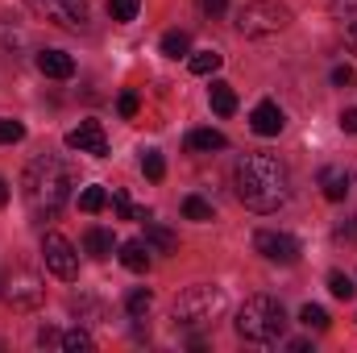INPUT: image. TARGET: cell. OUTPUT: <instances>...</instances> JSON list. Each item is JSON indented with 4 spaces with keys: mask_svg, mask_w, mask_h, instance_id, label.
Listing matches in <instances>:
<instances>
[{
    "mask_svg": "<svg viewBox=\"0 0 357 353\" xmlns=\"http://www.w3.org/2000/svg\"><path fill=\"white\" fill-rule=\"evenodd\" d=\"M233 183H237V200L250 208V212H278L287 200H291V175H287V163L278 154H266V150H254V154H241L237 171H233Z\"/></svg>",
    "mask_w": 357,
    "mask_h": 353,
    "instance_id": "6da1fadb",
    "label": "cell"
},
{
    "mask_svg": "<svg viewBox=\"0 0 357 353\" xmlns=\"http://www.w3.org/2000/svg\"><path fill=\"white\" fill-rule=\"evenodd\" d=\"M71 187H75V167L59 154H38L21 175V195L33 220H54L71 200Z\"/></svg>",
    "mask_w": 357,
    "mask_h": 353,
    "instance_id": "7a4b0ae2",
    "label": "cell"
},
{
    "mask_svg": "<svg viewBox=\"0 0 357 353\" xmlns=\"http://www.w3.org/2000/svg\"><path fill=\"white\" fill-rule=\"evenodd\" d=\"M287 333V312L274 295H250L237 312V337L250 345H274Z\"/></svg>",
    "mask_w": 357,
    "mask_h": 353,
    "instance_id": "3957f363",
    "label": "cell"
},
{
    "mask_svg": "<svg viewBox=\"0 0 357 353\" xmlns=\"http://www.w3.org/2000/svg\"><path fill=\"white\" fill-rule=\"evenodd\" d=\"M225 312V291L212 283H195L175 299V324L178 329H208Z\"/></svg>",
    "mask_w": 357,
    "mask_h": 353,
    "instance_id": "277c9868",
    "label": "cell"
},
{
    "mask_svg": "<svg viewBox=\"0 0 357 353\" xmlns=\"http://www.w3.org/2000/svg\"><path fill=\"white\" fill-rule=\"evenodd\" d=\"M287 25H291V8L278 0H245L237 8V29L245 38H270V33H282Z\"/></svg>",
    "mask_w": 357,
    "mask_h": 353,
    "instance_id": "5b68a950",
    "label": "cell"
},
{
    "mask_svg": "<svg viewBox=\"0 0 357 353\" xmlns=\"http://www.w3.org/2000/svg\"><path fill=\"white\" fill-rule=\"evenodd\" d=\"M42 258H46V270L54 278H63V283H71L79 274V254H75V246L63 233H46L42 237Z\"/></svg>",
    "mask_w": 357,
    "mask_h": 353,
    "instance_id": "8992f818",
    "label": "cell"
},
{
    "mask_svg": "<svg viewBox=\"0 0 357 353\" xmlns=\"http://www.w3.org/2000/svg\"><path fill=\"white\" fill-rule=\"evenodd\" d=\"M25 4L63 29H88V0H25Z\"/></svg>",
    "mask_w": 357,
    "mask_h": 353,
    "instance_id": "52a82bcc",
    "label": "cell"
},
{
    "mask_svg": "<svg viewBox=\"0 0 357 353\" xmlns=\"http://www.w3.org/2000/svg\"><path fill=\"white\" fill-rule=\"evenodd\" d=\"M254 250L274 266H295L299 262V241L291 233H274V229H258L254 233Z\"/></svg>",
    "mask_w": 357,
    "mask_h": 353,
    "instance_id": "ba28073f",
    "label": "cell"
},
{
    "mask_svg": "<svg viewBox=\"0 0 357 353\" xmlns=\"http://www.w3.org/2000/svg\"><path fill=\"white\" fill-rule=\"evenodd\" d=\"M8 303L13 308H21V312H29V308H38L42 299H46V287H42V278L33 274V270H13L8 274Z\"/></svg>",
    "mask_w": 357,
    "mask_h": 353,
    "instance_id": "9c48e42d",
    "label": "cell"
},
{
    "mask_svg": "<svg viewBox=\"0 0 357 353\" xmlns=\"http://www.w3.org/2000/svg\"><path fill=\"white\" fill-rule=\"evenodd\" d=\"M67 150H79V154H91V158H104L108 154V137L100 129V121H84L79 129L67 133Z\"/></svg>",
    "mask_w": 357,
    "mask_h": 353,
    "instance_id": "30bf717a",
    "label": "cell"
},
{
    "mask_svg": "<svg viewBox=\"0 0 357 353\" xmlns=\"http://www.w3.org/2000/svg\"><path fill=\"white\" fill-rule=\"evenodd\" d=\"M250 125H254V133H258V137H278V133H282V125H287V117H282V108H278L274 100H262V104L250 112Z\"/></svg>",
    "mask_w": 357,
    "mask_h": 353,
    "instance_id": "8fae6325",
    "label": "cell"
},
{
    "mask_svg": "<svg viewBox=\"0 0 357 353\" xmlns=\"http://www.w3.org/2000/svg\"><path fill=\"white\" fill-rule=\"evenodd\" d=\"M38 71L50 75V80H71L75 75V59L67 50H42L38 54Z\"/></svg>",
    "mask_w": 357,
    "mask_h": 353,
    "instance_id": "7c38bea8",
    "label": "cell"
},
{
    "mask_svg": "<svg viewBox=\"0 0 357 353\" xmlns=\"http://www.w3.org/2000/svg\"><path fill=\"white\" fill-rule=\"evenodd\" d=\"M333 17H337V29H341L345 46L357 54V0H333Z\"/></svg>",
    "mask_w": 357,
    "mask_h": 353,
    "instance_id": "4fadbf2b",
    "label": "cell"
},
{
    "mask_svg": "<svg viewBox=\"0 0 357 353\" xmlns=\"http://www.w3.org/2000/svg\"><path fill=\"white\" fill-rule=\"evenodd\" d=\"M320 191H324V200L341 204V200L349 195V171H345V167H324V171H320Z\"/></svg>",
    "mask_w": 357,
    "mask_h": 353,
    "instance_id": "5bb4252c",
    "label": "cell"
},
{
    "mask_svg": "<svg viewBox=\"0 0 357 353\" xmlns=\"http://www.w3.org/2000/svg\"><path fill=\"white\" fill-rule=\"evenodd\" d=\"M229 137L220 129H191L187 133V150H199V154H212V150H225Z\"/></svg>",
    "mask_w": 357,
    "mask_h": 353,
    "instance_id": "9a60e30c",
    "label": "cell"
},
{
    "mask_svg": "<svg viewBox=\"0 0 357 353\" xmlns=\"http://www.w3.org/2000/svg\"><path fill=\"white\" fill-rule=\"evenodd\" d=\"M121 266L133 270V274H146V270H150V250H146V241H125V246H121Z\"/></svg>",
    "mask_w": 357,
    "mask_h": 353,
    "instance_id": "2e32d148",
    "label": "cell"
},
{
    "mask_svg": "<svg viewBox=\"0 0 357 353\" xmlns=\"http://www.w3.org/2000/svg\"><path fill=\"white\" fill-rule=\"evenodd\" d=\"M146 246H154L158 254H175V250H178V237L171 233V229H162V225L146 220Z\"/></svg>",
    "mask_w": 357,
    "mask_h": 353,
    "instance_id": "e0dca14e",
    "label": "cell"
},
{
    "mask_svg": "<svg viewBox=\"0 0 357 353\" xmlns=\"http://www.w3.org/2000/svg\"><path fill=\"white\" fill-rule=\"evenodd\" d=\"M112 246H116V241H112V233H108V229H100V225L84 233V250H88L91 258H108V254H112Z\"/></svg>",
    "mask_w": 357,
    "mask_h": 353,
    "instance_id": "ac0fdd59",
    "label": "cell"
},
{
    "mask_svg": "<svg viewBox=\"0 0 357 353\" xmlns=\"http://www.w3.org/2000/svg\"><path fill=\"white\" fill-rule=\"evenodd\" d=\"M212 108H216L220 117H233V112H237V91L216 80V84H212Z\"/></svg>",
    "mask_w": 357,
    "mask_h": 353,
    "instance_id": "d6986e66",
    "label": "cell"
},
{
    "mask_svg": "<svg viewBox=\"0 0 357 353\" xmlns=\"http://www.w3.org/2000/svg\"><path fill=\"white\" fill-rule=\"evenodd\" d=\"M220 63H225V59H220L216 50H199V54H191V71H195V75H216Z\"/></svg>",
    "mask_w": 357,
    "mask_h": 353,
    "instance_id": "ffe728a7",
    "label": "cell"
},
{
    "mask_svg": "<svg viewBox=\"0 0 357 353\" xmlns=\"http://www.w3.org/2000/svg\"><path fill=\"white\" fill-rule=\"evenodd\" d=\"M183 216H187V220L208 225V220H212V204H208V200H199V195H187V200H183Z\"/></svg>",
    "mask_w": 357,
    "mask_h": 353,
    "instance_id": "44dd1931",
    "label": "cell"
},
{
    "mask_svg": "<svg viewBox=\"0 0 357 353\" xmlns=\"http://www.w3.org/2000/svg\"><path fill=\"white\" fill-rule=\"evenodd\" d=\"M187 50H191V38H187L183 29H171V33L162 38V54H167V59H183Z\"/></svg>",
    "mask_w": 357,
    "mask_h": 353,
    "instance_id": "7402d4cb",
    "label": "cell"
},
{
    "mask_svg": "<svg viewBox=\"0 0 357 353\" xmlns=\"http://www.w3.org/2000/svg\"><path fill=\"white\" fill-rule=\"evenodd\" d=\"M150 303H154V295H150L146 287H133V291L125 295V308H129V316H146V312H150Z\"/></svg>",
    "mask_w": 357,
    "mask_h": 353,
    "instance_id": "603a6c76",
    "label": "cell"
},
{
    "mask_svg": "<svg viewBox=\"0 0 357 353\" xmlns=\"http://www.w3.org/2000/svg\"><path fill=\"white\" fill-rule=\"evenodd\" d=\"M299 320H303V329H316V333H324V329H328V312H324L320 303H303Z\"/></svg>",
    "mask_w": 357,
    "mask_h": 353,
    "instance_id": "cb8c5ba5",
    "label": "cell"
},
{
    "mask_svg": "<svg viewBox=\"0 0 357 353\" xmlns=\"http://www.w3.org/2000/svg\"><path fill=\"white\" fill-rule=\"evenodd\" d=\"M104 204H108V191H104V187H84V191H79V208H84V212H100Z\"/></svg>",
    "mask_w": 357,
    "mask_h": 353,
    "instance_id": "d4e9b609",
    "label": "cell"
},
{
    "mask_svg": "<svg viewBox=\"0 0 357 353\" xmlns=\"http://www.w3.org/2000/svg\"><path fill=\"white\" fill-rule=\"evenodd\" d=\"M142 8V0H108V17L112 21H133Z\"/></svg>",
    "mask_w": 357,
    "mask_h": 353,
    "instance_id": "484cf974",
    "label": "cell"
},
{
    "mask_svg": "<svg viewBox=\"0 0 357 353\" xmlns=\"http://www.w3.org/2000/svg\"><path fill=\"white\" fill-rule=\"evenodd\" d=\"M328 291H333L337 299H354V295H357L354 278H349V274H341V270H337V274H328Z\"/></svg>",
    "mask_w": 357,
    "mask_h": 353,
    "instance_id": "4316f807",
    "label": "cell"
},
{
    "mask_svg": "<svg viewBox=\"0 0 357 353\" xmlns=\"http://www.w3.org/2000/svg\"><path fill=\"white\" fill-rule=\"evenodd\" d=\"M142 171H146V179H150V183H158V179L167 175V163H162V154H158V150H146V158H142Z\"/></svg>",
    "mask_w": 357,
    "mask_h": 353,
    "instance_id": "83f0119b",
    "label": "cell"
},
{
    "mask_svg": "<svg viewBox=\"0 0 357 353\" xmlns=\"http://www.w3.org/2000/svg\"><path fill=\"white\" fill-rule=\"evenodd\" d=\"M21 137H25V125L13 121V117H0V146H13V142H21Z\"/></svg>",
    "mask_w": 357,
    "mask_h": 353,
    "instance_id": "f1b7e54d",
    "label": "cell"
},
{
    "mask_svg": "<svg viewBox=\"0 0 357 353\" xmlns=\"http://www.w3.org/2000/svg\"><path fill=\"white\" fill-rule=\"evenodd\" d=\"M63 350H71V353L91 350V337L84 333V329H71V333H63Z\"/></svg>",
    "mask_w": 357,
    "mask_h": 353,
    "instance_id": "f546056e",
    "label": "cell"
},
{
    "mask_svg": "<svg viewBox=\"0 0 357 353\" xmlns=\"http://www.w3.org/2000/svg\"><path fill=\"white\" fill-rule=\"evenodd\" d=\"M137 108H142L137 91H121V100H116V112H121L125 121H133V117H137Z\"/></svg>",
    "mask_w": 357,
    "mask_h": 353,
    "instance_id": "4dcf8cb0",
    "label": "cell"
},
{
    "mask_svg": "<svg viewBox=\"0 0 357 353\" xmlns=\"http://www.w3.org/2000/svg\"><path fill=\"white\" fill-rule=\"evenodd\" d=\"M112 208H116V216H121V220H133V204H129V195H125V191H112Z\"/></svg>",
    "mask_w": 357,
    "mask_h": 353,
    "instance_id": "1f68e13d",
    "label": "cell"
},
{
    "mask_svg": "<svg viewBox=\"0 0 357 353\" xmlns=\"http://www.w3.org/2000/svg\"><path fill=\"white\" fill-rule=\"evenodd\" d=\"M354 84V67H333V88H349Z\"/></svg>",
    "mask_w": 357,
    "mask_h": 353,
    "instance_id": "d6a6232c",
    "label": "cell"
},
{
    "mask_svg": "<svg viewBox=\"0 0 357 353\" xmlns=\"http://www.w3.org/2000/svg\"><path fill=\"white\" fill-rule=\"evenodd\" d=\"M38 345H63V333L46 324V329H38Z\"/></svg>",
    "mask_w": 357,
    "mask_h": 353,
    "instance_id": "836d02e7",
    "label": "cell"
},
{
    "mask_svg": "<svg viewBox=\"0 0 357 353\" xmlns=\"http://www.w3.org/2000/svg\"><path fill=\"white\" fill-rule=\"evenodd\" d=\"M337 241H357V220H341L337 225Z\"/></svg>",
    "mask_w": 357,
    "mask_h": 353,
    "instance_id": "e575fe53",
    "label": "cell"
},
{
    "mask_svg": "<svg viewBox=\"0 0 357 353\" xmlns=\"http://www.w3.org/2000/svg\"><path fill=\"white\" fill-rule=\"evenodd\" d=\"M199 4H204V13H208V17H220V13L229 8V0H199Z\"/></svg>",
    "mask_w": 357,
    "mask_h": 353,
    "instance_id": "d590c367",
    "label": "cell"
},
{
    "mask_svg": "<svg viewBox=\"0 0 357 353\" xmlns=\"http://www.w3.org/2000/svg\"><path fill=\"white\" fill-rule=\"evenodd\" d=\"M341 129H345V133H357V108H345V112H341Z\"/></svg>",
    "mask_w": 357,
    "mask_h": 353,
    "instance_id": "8d00e7d4",
    "label": "cell"
},
{
    "mask_svg": "<svg viewBox=\"0 0 357 353\" xmlns=\"http://www.w3.org/2000/svg\"><path fill=\"white\" fill-rule=\"evenodd\" d=\"M4 204H8V183L0 179V208H4Z\"/></svg>",
    "mask_w": 357,
    "mask_h": 353,
    "instance_id": "74e56055",
    "label": "cell"
}]
</instances>
